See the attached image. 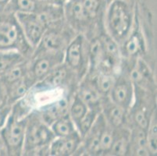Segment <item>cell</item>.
I'll return each mask as SVG.
<instances>
[{"label":"cell","instance_id":"1","mask_svg":"<svg viewBox=\"0 0 157 156\" xmlns=\"http://www.w3.org/2000/svg\"><path fill=\"white\" fill-rule=\"evenodd\" d=\"M32 109L25 97L12 105L6 122L0 130V137L6 147L7 155H22L27 117Z\"/></svg>","mask_w":157,"mask_h":156},{"label":"cell","instance_id":"2","mask_svg":"<svg viewBox=\"0 0 157 156\" xmlns=\"http://www.w3.org/2000/svg\"><path fill=\"white\" fill-rule=\"evenodd\" d=\"M136 17V2L111 0L104 16V29L120 45L131 34Z\"/></svg>","mask_w":157,"mask_h":156},{"label":"cell","instance_id":"3","mask_svg":"<svg viewBox=\"0 0 157 156\" xmlns=\"http://www.w3.org/2000/svg\"><path fill=\"white\" fill-rule=\"evenodd\" d=\"M54 138L50 127L32 109L27 117L22 155H49V144Z\"/></svg>","mask_w":157,"mask_h":156},{"label":"cell","instance_id":"4","mask_svg":"<svg viewBox=\"0 0 157 156\" xmlns=\"http://www.w3.org/2000/svg\"><path fill=\"white\" fill-rule=\"evenodd\" d=\"M0 50H16L28 59L34 51L13 13H0Z\"/></svg>","mask_w":157,"mask_h":156},{"label":"cell","instance_id":"5","mask_svg":"<svg viewBox=\"0 0 157 156\" xmlns=\"http://www.w3.org/2000/svg\"><path fill=\"white\" fill-rule=\"evenodd\" d=\"M79 78L64 63L57 66L46 77L34 85L31 91L35 92H50L63 91L69 94L75 93Z\"/></svg>","mask_w":157,"mask_h":156},{"label":"cell","instance_id":"6","mask_svg":"<svg viewBox=\"0 0 157 156\" xmlns=\"http://www.w3.org/2000/svg\"><path fill=\"white\" fill-rule=\"evenodd\" d=\"M76 35V33L68 25L64 18L59 20L47 28L32 55L46 51H64Z\"/></svg>","mask_w":157,"mask_h":156},{"label":"cell","instance_id":"7","mask_svg":"<svg viewBox=\"0 0 157 156\" xmlns=\"http://www.w3.org/2000/svg\"><path fill=\"white\" fill-rule=\"evenodd\" d=\"M63 63L74 71L80 81L88 71V41L82 34H77L64 51Z\"/></svg>","mask_w":157,"mask_h":156},{"label":"cell","instance_id":"8","mask_svg":"<svg viewBox=\"0 0 157 156\" xmlns=\"http://www.w3.org/2000/svg\"><path fill=\"white\" fill-rule=\"evenodd\" d=\"M145 31L136 8V17L135 24L131 34L120 45L121 58L124 59H132L138 57L144 58L152 66L148 59V44Z\"/></svg>","mask_w":157,"mask_h":156},{"label":"cell","instance_id":"9","mask_svg":"<svg viewBox=\"0 0 157 156\" xmlns=\"http://www.w3.org/2000/svg\"><path fill=\"white\" fill-rule=\"evenodd\" d=\"M64 51H46L34 54L29 59L28 74L35 84L44 79L57 66L63 63Z\"/></svg>","mask_w":157,"mask_h":156},{"label":"cell","instance_id":"10","mask_svg":"<svg viewBox=\"0 0 157 156\" xmlns=\"http://www.w3.org/2000/svg\"><path fill=\"white\" fill-rule=\"evenodd\" d=\"M109 98L119 106L128 111L133 104L135 98V85L129 74L120 68L116 74L113 84L110 90Z\"/></svg>","mask_w":157,"mask_h":156},{"label":"cell","instance_id":"11","mask_svg":"<svg viewBox=\"0 0 157 156\" xmlns=\"http://www.w3.org/2000/svg\"><path fill=\"white\" fill-rule=\"evenodd\" d=\"M73 94H66L33 109L44 123L50 127L57 120L68 114L69 105Z\"/></svg>","mask_w":157,"mask_h":156},{"label":"cell","instance_id":"12","mask_svg":"<svg viewBox=\"0 0 157 156\" xmlns=\"http://www.w3.org/2000/svg\"><path fill=\"white\" fill-rule=\"evenodd\" d=\"M106 122L102 114L99 113L93 125L83 137L81 143L74 155H98L101 137Z\"/></svg>","mask_w":157,"mask_h":156},{"label":"cell","instance_id":"13","mask_svg":"<svg viewBox=\"0 0 157 156\" xmlns=\"http://www.w3.org/2000/svg\"><path fill=\"white\" fill-rule=\"evenodd\" d=\"M75 93L86 104L88 108L101 111V102L103 98L97 90L92 77L88 74L81 80Z\"/></svg>","mask_w":157,"mask_h":156},{"label":"cell","instance_id":"14","mask_svg":"<svg viewBox=\"0 0 157 156\" xmlns=\"http://www.w3.org/2000/svg\"><path fill=\"white\" fill-rule=\"evenodd\" d=\"M81 143V137L77 132L67 137H55L49 144L50 156L74 155Z\"/></svg>","mask_w":157,"mask_h":156},{"label":"cell","instance_id":"15","mask_svg":"<svg viewBox=\"0 0 157 156\" xmlns=\"http://www.w3.org/2000/svg\"><path fill=\"white\" fill-rule=\"evenodd\" d=\"M101 113L105 122L113 128L127 125L128 111L112 101L109 97L103 98L101 102Z\"/></svg>","mask_w":157,"mask_h":156},{"label":"cell","instance_id":"16","mask_svg":"<svg viewBox=\"0 0 157 156\" xmlns=\"http://www.w3.org/2000/svg\"><path fill=\"white\" fill-rule=\"evenodd\" d=\"M35 84V81L28 74L18 81H14L8 85L5 86L6 93L7 103L9 105H13L14 103L22 99L31 91Z\"/></svg>","mask_w":157,"mask_h":156},{"label":"cell","instance_id":"17","mask_svg":"<svg viewBox=\"0 0 157 156\" xmlns=\"http://www.w3.org/2000/svg\"><path fill=\"white\" fill-rule=\"evenodd\" d=\"M131 129L127 125L114 128L112 145L107 155L127 156L129 153Z\"/></svg>","mask_w":157,"mask_h":156},{"label":"cell","instance_id":"18","mask_svg":"<svg viewBox=\"0 0 157 156\" xmlns=\"http://www.w3.org/2000/svg\"><path fill=\"white\" fill-rule=\"evenodd\" d=\"M89 20L99 29H104V16L107 0H79Z\"/></svg>","mask_w":157,"mask_h":156},{"label":"cell","instance_id":"19","mask_svg":"<svg viewBox=\"0 0 157 156\" xmlns=\"http://www.w3.org/2000/svg\"><path fill=\"white\" fill-rule=\"evenodd\" d=\"M54 2H56L46 0H11L7 12L38 13L45 10Z\"/></svg>","mask_w":157,"mask_h":156},{"label":"cell","instance_id":"20","mask_svg":"<svg viewBox=\"0 0 157 156\" xmlns=\"http://www.w3.org/2000/svg\"><path fill=\"white\" fill-rule=\"evenodd\" d=\"M128 155L150 156L147 144L146 130L138 127H131Z\"/></svg>","mask_w":157,"mask_h":156},{"label":"cell","instance_id":"21","mask_svg":"<svg viewBox=\"0 0 157 156\" xmlns=\"http://www.w3.org/2000/svg\"><path fill=\"white\" fill-rule=\"evenodd\" d=\"M28 58L16 50H0V77Z\"/></svg>","mask_w":157,"mask_h":156},{"label":"cell","instance_id":"22","mask_svg":"<svg viewBox=\"0 0 157 156\" xmlns=\"http://www.w3.org/2000/svg\"><path fill=\"white\" fill-rule=\"evenodd\" d=\"M50 128L54 136L56 137H67L78 132L69 114H67L55 121L50 126Z\"/></svg>","mask_w":157,"mask_h":156},{"label":"cell","instance_id":"23","mask_svg":"<svg viewBox=\"0 0 157 156\" xmlns=\"http://www.w3.org/2000/svg\"><path fill=\"white\" fill-rule=\"evenodd\" d=\"M87 74L92 77L95 87L99 94H101V96L102 98L109 97L116 74H102V73H95V74L87 73Z\"/></svg>","mask_w":157,"mask_h":156},{"label":"cell","instance_id":"24","mask_svg":"<svg viewBox=\"0 0 157 156\" xmlns=\"http://www.w3.org/2000/svg\"><path fill=\"white\" fill-rule=\"evenodd\" d=\"M88 110V108L86 104L79 98V96L76 93H74L73 96L71 97L69 109H68V114L74 122L75 127H77L81 119L85 116Z\"/></svg>","mask_w":157,"mask_h":156},{"label":"cell","instance_id":"25","mask_svg":"<svg viewBox=\"0 0 157 156\" xmlns=\"http://www.w3.org/2000/svg\"><path fill=\"white\" fill-rule=\"evenodd\" d=\"M147 144L150 156L157 154V110L155 109L151 116L146 130Z\"/></svg>","mask_w":157,"mask_h":156},{"label":"cell","instance_id":"26","mask_svg":"<svg viewBox=\"0 0 157 156\" xmlns=\"http://www.w3.org/2000/svg\"><path fill=\"white\" fill-rule=\"evenodd\" d=\"M28 63H29V59L15 66L10 70L4 74L2 77H0L4 86L18 81L23 77L27 75L28 73Z\"/></svg>","mask_w":157,"mask_h":156},{"label":"cell","instance_id":"27","mask_svg":"<svg viewBox=\"0 0 157 156\" xmlns=\"http://www.w3.org/2000/svg\"><path fill=\"white\" fill-rule=\"evenodd\" d=\"M101 111L98 109H91L88 108L87 113L85 114V116L81 119V120L79 122V124L77 125L76 128L78 132L79 133L80 136L83 137L86 134L88 130L91 128L93 124L95 123L97 116L98 114L100 113Z\"/></svg>","mask_w":157,"mask_h":156},{"label":"cell","instance_id":"28","mask_svg":"<svg viewBox=\"0 0 157 156\" xmlns=\"http://www.w3.org/2000/svg\"><path fill=\"white\" fill-rule=\"evenodd\" d=\"M114 128L106 123L105 129L102 132L101 137L99 149H98V155H107V153L109 151L112 145L113 139Z\"/></svg>","mask_w":157,"mask_h":156},{"label":"cell","instance_id":"29","mask_svg":"<svg viewBox=\"0 0 157 156\" xmlns=\"http://www.w3.org/2000/svg\"><path fill=\"white\" fill-rule=\"evenodd\" d=\"M11 109H12V105H9V104L0 107V130L5 125L7 118L10 113Z\"/></svg>","mask_w":157,"mask_h":156},{"label":"cell","instance_id":"30","mask_svg":"<svg viewBox=\"0 0 157 156\" xmlns=\"http://www.w3.org/2000/svg\"><path fill=\"white\" fill-rule=\"evenodd\" d=\"M7 98L6 93V88L3 83L0 79V107L7 105Z\"/></svg>","mask_w":157,"mask_h":156},{"label":"cell","instance_id":"31","mask_svg":"<svg viewBox=\"0 0 157 156\" xmlns=\"http://www.w3.org/2000/svg\"><path fill=\"white\" fill-rule=\"evenodd\" d=\"M10 1L11 0H0V13L7 12Z\"/></svg>","mask_w":157,"mask_h":156},{"label":"cell","instance_id":"32","mask_svg":"<svg viewBox=\"0 0 157 156\" xmlns=\"http://www.w3.org/2000/svg\"><path fill=\"white\" fill-rule=\"evenodd\" d=\"M0 155H7V151L6 147L0 137Z\"/></svg>","mask_w":157,"mask_h":156},{"label":"cell","instance_id":"33","mask_svg":"<svg viewBox=\"0 0 157 156\" xmlns=\"http://www.w3.org/2000/svg\"><path fill=\"white\" fill-rule=\"evenodd\" d=\"M107 1H108V3H109V2H110L111 0H107ZM131 1H132V2H144L143 0H131Z\"/></svg>","mask_w":157,"mask_h":156},{"label":"cell","instance_id":"34","mask_svg":"<svg viewBox=\"0 0 157 156\" xmlns=\"http://www.w3.org/2000/svg\"><path fill=\"white\" fill-rule=\"evenodd\" d=\"M46 1H50V2H62V3H63L61 0H46Z\"/></svg>","mask_w":157,"mask_h":156},{"label":"cell","instance_id":"35","mask_svg":"<svg viewBox=\"0 0 157 156\" xmlns=\"http://www.w3.org/2000/svg\"><path fill=\"white\" fill-rule=\"evenodd\" d=\"M61 1H62L63 2H66V1H68V0H61Z\"/></svg>","mask_w":157,"mask_h":156}]
</instances>
